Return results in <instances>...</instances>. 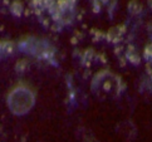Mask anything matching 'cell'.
<instances>
[{
  "instance_id": "6da1fadb",
  "label": "cell",
  "mask_w": 152,
  "mask_h": 142,
  "mask_svg": "<svg viewBox=\"0 0 152 142\" xmlns=\"http://www.w3.org/2000/svg\"><path fill=\"white\" fill-rule=\"evenodd\" d=\"M91 89L101 100L117 98L123 91V83L117 74L110 70H101L92 79Z\"/></svg>"
},
{
  "instance_id": "7a4b0ae2",
  "label": "cell",
  "mask_w": 152,
  "mask_h": 142,
  "mask_svg": "<svg viewBox=\"0 0 152 142\" xmlns=\"http://www.w3.org/2000/svg\"><path fill=\"white\" fill-rule=\"evenodd\" d=\"M7 105L13 114L24 116L29 113L35 105V93L25 84H18L8 93Z\"/></svg>"
},
{
  "instance_id": "3957f363",
  "label": "cell",
  "mask_w": 152,
  "mask_h": 142,
  "mask_svg": "<svg viewBox=\"0 0 152 142\" xmlns=\"http://www.w3.org/2000/svg\"><path fill=\"white\" fill-rule=\"evenodd\" d=\"M124 33H126V26L124 25H116V26H113V28H111L107 31L106 39L110 43L116 44V43H119L122 40Z\"/></svg>"
},
{
  "instance_id": "277c9868",
  "label": "cell",
  "mask_w": 152,
  "mask_h": 142,
  "mask_svg": "<svg viewBox=\"0 0 152 142\" xmlns=\"http://www.w3.org/2000/svg\"><path fill=\"white\" fill-rule=\"evenodd\" d=\"M18 45L10 40L0 42V57H12L17 52Z\"/></svg>"
},
{
  "instance_id": "5b68a950",
  "label": "cell",
  "mask_w": 152,
  "mask_h": 142,
  "mask_svg": "<svg viewBox=\"0 0 152 142\" xmlns=\"http://www.w3.org/2000/svg\"><path fill=\"white\" fill-rule=\"evenodd\" d=\"M126 59L132 65H140L141 61H142V57L140 56L138 51L133 45H128L127 51H126Z\"/></svg>"
},
{
  "instance_id": "8992f818",
  "label": "cell",
  "mask_w": 152,
  "mask_h": 142,
  "mask_svg": "<svg viewBox=\"0 0 152 142\" xmlns=\"http://www.w3.org/2000/svg\"><path fill=\"white\" fill-rule=\"evenodd\" d=\"M127 10L128 14L132 16H138L143 13V5L141 4L138 0H131L127 5Z\"/></svg>"
},
{
  "instance_id": "52a82bcc",
  "label": "cell",
  "mask_w": 152,
  "mask_h": 142,
  "mask_svg": "<svg viewBox=\"0 0 152 142\" xmlns=\"http://www.w3.org/2000/svg\"><path fill=\"white\" fill-rule=\"evenodd\" d=\"M31 68V64L29 61H26V59H21L19 61L17 64H15V72L18 74H25L28 73Z\"/></svg>"
},
{
  "instance_id": "ba28073f",
  "label": "cell",
  "mask_w": 152,
  "mask_h": 142,
  "mask_svg": "<svg viewBox=\"0 0 152 142\" xmlns=\"http://www.w3.org/2000/svg\"><path fill=\"white\" fill-rule=\"evenodd\" d=\"M10 12H12V14L14 16H17V18H19V16L23 15V12H24V7L23 4H21L20 1H13L12 5H10Z\"/></svg>"
},
{
  "instance_id": "9c48e42d",
  "label": "cell",
  "mask_w": 152,
  "mask_h": 142,
  "mask_svg": "<svg viewBox=\"0 0 152 142\" xmlns=\"http://www.w3.org/2000/svg\"><path fill=\"white\" fill-rule=\"evenodd\" d=\"M142 57H143V59H145V61L147 62V63L152 64V42H150L145 47Z\"/></svg>"
},
{
  "instance_id": "30bf717a",
  "label": "cell",
  "mask_w": 152,
  "mask_h": 142,
  "mask_svg": "<svg viewBox=\"0 0 152 142\" xmlns=\"http://www.w3.org/2000/svg\"><path fill=\"white\" fill-rule=\"evenodd\" d=\"M148 5H150V9L152 10V0H148Z\"/></svg>"
}]
</instances>
